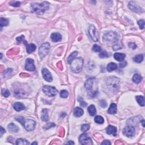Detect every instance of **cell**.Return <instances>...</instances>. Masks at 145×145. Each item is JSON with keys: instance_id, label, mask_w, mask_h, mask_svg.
Returning <instances> with one entry per match:
<instances>
[{"instance_id": "49", "label": "cell", "mask_w": 145, "mask_h": 145, "mask_svg": "<svg viewBox=\"0 0 145 145\" xmlns=\"http://www.w3.org/2000/svg\"><path fill=\"white\" fill-rule=\"evenodd\" d=\"M5 133V130L2 127H1V132H0V135L1 137H2V135H3V134Z\"/></svg>"}, {"instance_id": "46", "label": "cell", "mask_w": 145, "mask_h": 145, "mask_svg": "<svg viewBox=\"0 0 145 145\" xmlns=\"http://www.w3.org/2000/svg\"><path fill=\"white\" fill-rule=\"evenodd\" d=\"M126 65H127V62L126 61H122V62H121L119 65H120V67H125Z\"/></svg>"}, {"instance_id": "30", "label": "cell", "mask_w": 145, "mask_h": 145, "mask_svg": "<svg viewBox=\"0 0 145 145\" xmlns=\"http://www.w3.org/2000/svg\"><path fill=\"white\" fill-rule=\"evenodd\" d=\"M30 143L28 140L25 139L19 138L16 140V145H29Z\"/></svg>"}, {"instance_id": "47", "label": "cell", "mask_w": 145, "mask_h": 145, "mask_svg": "<svg viewBox=\"0 0 145 145\" xmlns=\"http://www.w3.org/2000/svg\"><path fill=\"white\" fill-rule=\"evenodd\" d=\"M121 48V47H120V45H114V46L113 47V49H114V51H117V50L118 49H120Z\"/></svg>"}, {"instance_id": "5", "label": "cell", "mask_w": 145, "mask_h": 145, "mask_svg": "<svg viewBox=\"0 0 145 145\" xmlns=\"http://www.w3.org/2000/svg\"><path fill=\"white\" fill-rule=\"evenodd\" d=\"M50 48H51V46H50L49 43H44L41 45L39 50V56H40L41 59L44 58L47 55L49 52Z\"/></svg>"}, {"instance_id": "26", "label": "cell", "mask_w": 145, "mask_h": 145, "mask_svg": "<svg viewBox=\"0 0 145 145\" xmlns=\"http://www.w3.org/2000/svg\"><path fill=\"white\" fill-rule=\"evenodd\" d=\"M132 79L134 83L138 84L140 83V82L142 81V77L139 74H135L134 75Z\"/></svg>"}, {"instance_id": "12", "label": "cell", "mask_w": 145, "mask_h": 145, "mask_svg": "<svg viewBox=\"0 0 145 145\" xmlns=\"http://www.w3.org/2000/svg\"><path fill=\"white\" fill-rule=\"evenodd\" d=\"M25 68L27 70L32 72L35 70V66L34 65V61L31 58H27L26 61Z\"/></svg>"}, {"instance_id": "34", "label": "cell", "mask_w": 145, "mask_h": 145, "mask_svg": "<svg viewBox=\"0 0 145 145\" xmlns=\"http://www.w3.org/2000/svg\"><path fill=\"white\" fill-rule=\"evenodd\" d=\"M16 121H18L19 122H20L22 126L23 125L24 122H25V118H24L23 117H22V116H18V117H16Z\"/></svg>"}, {"instance_id": "39", "label": "cell", "mask_w": 145, "mask_h": 145, "mask_svg": "<svg viewBox=\"0 0 145 145\" xmlns=\"http://www.w3.org/2000/svg\"><path fill=\"white\" fill-rule=\"evenodd\" d=\"M2 94L4 97H8L9 95H10V91L8 90H2Z\"/></svg>"}, {"instance_id": "48", "label": "cell", "mask_w": 145, "mask_h": 145, "mask_svg": "<svg viewBox=\"0 0 145 145\" xmlns=\"http://www.w3.org/2000/svg\"><path fill=\"white\" fill-rule=\"evenodd\" d=\"M102 145H111V143L108 140H105L102 143Z\"/></svg>"}, {"instance_id": "40", "label": "cell", "mask_w": 145, "mask_h": 145, "mask_svg": "<svg viewBox=\"0 0 145 145\" xmlns=\"http://www.w3.org/2000/svg\"><path fill=\"white\" fill-rule=\"evenodd\" d=\"M138 24L139 26L140 27V29H143L145 27V21L143 19H140L138 22Z\"/></svg>"}, {"instance_id": "50", "label": "cell", "mask_w": 145, "mask_h": 145, "mask_svg": "<svg viewBox=\"0 0 145 145\" xmlns=\"http://www.w3.org/2000/svg\"><path fill=\"white\" fill-rule=\"evenodd\" d=\"M66 144H72H72H74V143L73 142H72V141H69V142H68L66 143Z\"/></svg>"}, {"instance_id": "27", "label": "cell", "mask_w": 145, "mask_h": 145, "mask_svg": "<svg viewBox=\"0 0 145 145\" xmlns=\"http://www.w3.org/2000/svg\"><path fill=\"white\" fill-rule=\"evenodd\" d=\"M137 102L140 104V106H145V99L142 96H137L135 97Z\"/></svg>"}, {"instance_id": "42", "label": "cell", "mask_w": 145, "mask_h": 145, "mask_svg": "<svg viewBox=\"0 0 145 145\" xmlns=\"http://www.w3.org/2000/svg\"><path fill=\"white\" fill-rule=\"evenodd\" d=\"M10 5L14 7H18L20 6L21 3L18 1H12V2H10Z\"/></svg>"}, {"instance_id": "6", "label": "cell", "mask_w": 145, "mask_h": 145, "mask_svg": "<svg viewBox=\"0 0 145 145\" xmlns=\"http://www.w3.org/2000/svg\"><path fill=\"white\" fill-rule=\"evenodd\" d=\"M44 93L50 97L56 96L58 93V91L55 87L49 86H44L43 88Z\"/></svg>"}, {"instance_id": "8", "label": "cell", "mask_w": 145, "mask_h": 145, "mask_svg": "<svg viewBox=\"0 0 145 145\" xmlns=\"http://www.w3.org/2000/svg\"><path fill=\"white\" fill-rule=\"evenodd\" d=\"M79 142L82 145H93V141L91 139L87 134H82L80 135L79 138Z\"/></svg>"}, {"instance_id": "18", "label": "cell", "mask_w": 145, "mask_h": 145, "mask_svg": "<svg viewBox=\"0 0 145 145\" xmlns=\"http://www.w3.org/2000/svg\"><path fill=\"white\" fill-rule=\"evenodd\" d=\"M74 115L77 117H81L83 114V110L79 107H76L74 108L73 111Z\"/></svg>"}, {"instance_id": "45", "label": "cell", "mask_w": 145, "mask_h": 145, "mask_svg": "<svg viewBox=\"0 0 145 145\" xmlns=\"http://www.w3.org/2000/svg\"><path fill=\"white\" fill-rule=\"evenodd\" d=\"M128 45H129V47L131 48L132 49H135L137 48V45L134 43H129Z\"/></svg>"}, {"instance_id": "33", "label": "cell", "mask_w": 145, "mask_h": 145, "mask_svg": "<svg viewBox=\"0 0 145 145\" xmlns=\"http://www.w3.org/2000/svg\"><path fill=\"white\" fill-rule=\"evenodd\" d=\"M24 39H25V37H24V36H19V37H18L16 38V41H17V43H23V42L24 44H25L26 45V46L27 45V42L26 41H25V40H24Z\"/></svg>"}, {"instance_id": "2", "label": "cell", "mask_w": 145, "mask_h": 145, "mask_svg": "<svg viewBox=\"0 0 145 145\" xmlns=\"http://www.w3.org/2000/svg\"><path fill=\"white\" fill-rule=\"evenodd\" d=\"M103 40L107 44H113L119 40V35L115 32L110 31L104 35Z\"/></svg>"}, {"instance_id": "41", "label": "cell", "mask_w": 145, "mask_h": 145, "mask_svg": "<svg viewBox=\"0 0 145 145\" xmlns=\"http://www.w3.org/2000/svg\"><path fill=\"white\" fill-rule=\"evenodd\" d=\"M78 101H79L80 104H81V106H82L83 107H85L87 106V103H86L84 102V100L82 98H78Z\"/></svg>"}, {"instance_id": "31", "label": "cell", "mask_w": 145, "mask_h": 145, "mask_svg": "<svg viewBox=\"0 0 145 145\" xmlns=\"http://www.w3.org/2000/svg\"><path fill=\"white\" fill-rule=\"evenodd\" d=\"M143 60V54H138L134 57V61L137 63H140Z\"/></svg>"}, {"instance_id": "24", "label": "cell", "mask_w": 145, "mask_h": 145, "mask_svg": "<svg viewBox=\"0 0 145 145\" xmlns=\"http://www.w3.org/2000/svg\"><path fill=\"white\" fill-rule=\"evenodd\" d=\"M8 130L12 133H16L19 130V128L14 124L11 123L8 125Z\"/></svg>"}, {"instance_id": "7", "label": "cell", "mask_w": 145, "mask_h": 145, "mask_svg": "<svg viewBox=\"0 0 145 145\" xmlns=\"http://www.w3.org/2000/svg\"><path fill=\"white\" fill-rule=\"evenodd\" d=\"M36 122L34 120H31V119H27L25 120L24 124L23 126L25 127V128L27 131L34 130L36 126Z\"/></svg>"}, {"instance_id": "22", "label": "cell", "mask_w": 145, "mask_h": 145, "mask_svg": "<svg viewBox=\"0 0 145 145\" xmlns=\"http://www.w3.org/2000/svg\"><path fill=\"white\" fill-rule=\"evenodd\" d=\"M36 49V46L34 44H27L26 46L27 52L28 53H31L32 52H34Z\"/></svg>"}, {"instance_id": "1", "label": "cell", "mask_w": 145, "mask_h": 145, "mask_svg": "<svg viewBox=\"0 0 145 145\" xmlns=\"http://www.w3.org/2000/svg\"><path fill=\"white\" fill-rule=\"evenodd\" d=\"M49 4L47 1L42 2L41 4L39 3H32L31 4V9L33 12L37 14H43L45 11L49 9Z\"/></svg>"}, {"instance_id": "43", "label": "cell", "mask_w": 145, "mask_h": 145, "mask_svg": "<svg viewBox=\"0 0 145 145\" xmlns=\"http://www.w3.org/2000/svg\"><path fill=\"white\" fill-rule=\"evenodd\" d=\"M55 124H54V123H53V122H50V123H48L45 126H44V129H49V128H52V127H54L55 126Z\"/></svg>"}, {"instance_id": "13", "label": "cell", "mask_w": 145, "mask_h": 145, "mask_svg": "<svg viewBox=\"0 0 145 145\" xmlns=\"http://www.w3.org/2000/svg\"><path fill=\"white\" fill-rule=\"evenodd\" d=\"M42 75H43V77L45 81L47 82H51L52 81V77L51 74L50 73L49 71L48 70L47 68H43L42 69Z\"/></svg>"}, {"instance_id": "51", "label": "cell", "mask_w": 145, "mask_h": 145, "mask_svg": "<svg viewBox=\"0 0 145 145\" xmlns=\"http://www.w3.org/2000/svg\"><path fill=\"white\" fill-rule=\"evenodd\" d=\"M141 122H142V125H143V126L144 127L145 126V125H144V122H145V121H144V120H143L142 121H141Z\"/></svg>"}, {"instance_id": "4", "label": "cell", "mask_w": 145, "mask_h": 145, "mask_svg": "<svg viewBox=\"0 0 145 145\" xmlns=\"http://www.w3.org/2000/svg\"><path fill=\"white\" fill-rule=\"evenodd\" d=\"M83 66V60L81 57L75 58L70 63V69L72 72L78 73L82 70Z\"/></svg>"}, {"instance_id": "36", "label": "cell", "mask_w": 145, "mask_h": 145, "mask_svg": "<svg viewBox=\"0 0 145 145\" xmlns=\"http://www.w3.org/2000/svg\"><path fill=\"white\" fill-rule=\"evenodd\" d=\"M90 129V125L88 124H83L81 126V130L83 132H86Z\"/></svg>"}, {"instance_id": "38", "label": "cell", "mask_w": 145, "mask_h": 145, "mask_svg": "<svg viewBox=\"0 0 145 145\" xmlns=\"http://www.w3.org/2000/svg\"><path fill=\"white\" fill-rule=\"evenodd\" d=\"M93 51H94L95 52H100L102 51V48L100 46H99L98 45L95 44L93 45Z\"/></svg>"}, {"instance_id": "44", "label": "cell", "mask_w": 145, "mask_h": 145, "mask_svg": "<svg viewBox=\"0 0 145 145\" xmlns=\"http://www.w3.org/2000/svg\"><path fill=\"white\" fill-rule=\"evenodd\" d=\"M100 104L101 107H102L103 108H105L107 106V103L104 100H102L100 101Z\"/></svg>"}, {"instance_id": "35", "label": "cell", "mask_w": 145, "mask_h": 145, "mask_svg": "<svg viewBox=\"0 0 145 145\" xmlns=\"http://www.w3.org/2000/svg\"><path fill=\"white\" fill-rule=\"evenodd\" d=\"M69 95V93L66 90H62L60 93V96L62 98H66Z\"/></svg>"}, {"instance_id": "19", "label": "cell", "mask_w": 145, "mask_h": 145, "mask_svg": "<svg viewBox=\"0 0 145 145\" xmlns=\"http://www.w3.org/2000/svg\"><path fill=\"white\" fill-rule=\"evenodd\" d=\"M108 113L111 114H116L117 113V105L115 103H112L108 110Z\"/></svg>"}, {"instance_id": "21", "label": "cell", "mask_w": 145, "mask_h": 145, "mask_svg": "<svg viewBox=\"0 0 145 145\" xmlns=\"http://www.w3.org/2000/svg\"><path fill=\"white\" fill-rule=\"evenodd\" d=\"M41 120L44 121H48V110L47 109H43V111H42V114L41 116Z\"/></svg>"}, {"instance_id": "28", "label": "cell", "mask_w": 145, "mask_h": 145, "mask_svg": "<svg viewBox=\"0 0 145 145\" xmlns=\"http://www.w3.org/2000/svg\"><path fill=\"white\" fill-rule=\"evenodd\" d=\"M77 54H78V52H77V51H75V52H74L73 53H72L71 54L70 56H69V57H68L67 62L70 64V63H72V62L73 61V60L75 59V57H76Z\"/></svg>"}, {"instance_id": "20", "label": "cell", "mask_w": 145, "mask_h": 145, "mask_svg": "<svg viewBox=\"0 0 145 145\" xmlns=\"http://www.w3.org/2000/svg\"><path fill=\"white\" fill-rule=\"evenodd\" d=\"M114 58L118 61H122L125 58V54L121 53H116L114 54Z\"/></svg>"}, {"instance_id": "15", "label": "cell", "mask_w": 145, "mask_h": 145, "mask_svg": "<svg viewBox=\"0 0 145 145\" xmlns=\"http://www.w3.org/2000/svg\"><path fill=\"white\" fill-rule=\"evenodd\" d=\"M51 38L52 39V40L54 42H58L60 41V40H61L62 39V36L61 34L58 32H54L51 35Z\"/></svg>"}, {"instance_id": "14", "label": "cell", "mask_w": 145, "mask_h": 145, "mask_svg": "<svg viewBox=\"0 0 145 145\" xmlns=\"http://www.w3.org/2000/svg\"><path fill=\"white\" fill-rule=\"evenodd\" d=\"M106 132L108 134H112L113 135L116 136L117 135V128L115 126L109 125L106 129Z\"/></svg>"}, {"instance_id": "37", "label": "cell", "mask_w": 145, "mask_h": 145, "mask_svg": "<svg viewBox=\"0 0 145 145\" xmlns=\"http://www.w3.org/2000/svg\"><path fill=\"white\" fill-rule=\"evenodd\" d=\"M99 57H100V58H107V57H109V54L107 52H105V51H103L100 53L99 54Z\"/></svg>"}, {"instance_id": "25", "label": "cell", "mask_w": 145, "mask_h": 145, "mask_svg": "<svg viewBox=\"0 0 145 145\" xmlns=\"http://www.w3.org/2000/svg\"><path fill=\"white\" fill-rule=\"evenodd\" d=\"M88 111L89 114H90L91 116H95V114H96V108H95V105H93V104L90 105L88 108Z\"/></svg>"}, {"instance_id": "16", "label": "cell", "mask_w": 145, "mask_h": 145, "mask_svg": "<svg viewBox=\"0 0 145 145\" xmlns=\"http://www.w3.org/2000/svg\"><path fill=\"white\" fill-rule=\"evenodd\" d=\"M95 79L94 78H89L86 81L85 83H84V87L85 88L88 90H90L93 87V80Z\"/></svg>"}, {"instance_id": "11", "label": "cell", "mask_w": 145, "mask_h": 145, "mask_svg": "<svg viewBox=\"0 0 145 145\" xmlns=\"http://www.w3.org/2000/svg\"><path fill=\"white\" fill-rule=\"evenodd\" d=\"M129 7L131 10L135 13H142L143 11V9L134 1H131L129 3Z\"/></svg>"}, {"instance_id": "9", "label": "cell", "mask_w": 145, "mask_h": 145, "mask_svg": "<svg viewBox=\"0 0 145 145\" xmlns=\"http://www.w3.org/2000/svg\"><path fill=\"white\" fill-rule=\"evenodd\" d=\"M88 32L90 34V37H91L92 40L93 41H98V32L96 28H95V26L91 25L90 27L88 30Z\"/></svg>"}, {"instance_id": "3", "label": "cell", "mask_w": 145, "mask_h": 145, "mask_svg": "<svg viewBox=\"0 0 145 145\" xmlns=\"http://www.w3.org/2000/svg\"><path fill=\"white\" fill-rule=\"evenodd\" d=\"M107 85L111 91H117L120 88V80L116 77H111L107 79Z\"/></svg>"}, {"instance_id": "10", "label": "cell", "mask_w": 145, "mask_h": 145, "mask_svg": "<svg viewBox=\"0 0 145 145\" xmlns=\"http://www.w3.org/2000/svg\"><path fill=\"white\" fill-rule=\"evenodd\" d=\"M123 133L128 137H133L135 134V129L133 126H127L123 130Z\"/></svg>"}, {"instance_id": "17", "label": "cell", "mask_w": 145, "mask_h": 145, "mask_svg": "<svg viewBox=\"0 0 145 145\" xmlns=\"http://www.w3.org/2000/svg\"><path fill=\"white\" fill-rule=\"evenodd\" d=\"M14 108L16 110V111L19 112L22 111V110L25 109V107L22 103H21L20 102H16V103H14L13 105Z\"/></svg>"}, {"instance_id": "23", "label": "cell", "mask_w": 145, "mask_h": 145, "mask_svg": "<svg viewBox=\"0 0 145 145\" xmlns=\"http://www.w3.org/2000/svg\"><path fill=\"white\" fill-rule=\"evenodd\" d=\"M117 67V64L114 62H111L107 65V70L109 72H111L113 70H115Z\"/></svg>"}, {"instance_id": "52", "label": "cell", "mask_w": 145, "mask_h": 145, "mask_svg": "<svg viewBox=\"0 0 145 145\" xmlns=\"http://www.w3.org/2000/svg\"><path fill=\"white\" fill-rule=\"evenodd\" d=\"M32 145H34V144H36V145H37V142H34V143H32Z\"/></svg>"}, {"instance_id": "32", "label": "cell", "mask_w": 145, "mask_h": 145, "mask_svg": "<svg viewBox=\"0 0 145 145\" xmlns=\"http://www.w3.org/2000/svg\"><path fill=\"white\" fill-rule=\"evenodd\" d=\"M9 24V21L7 19L4 18H1L0 19V25H1V27L2 28L4 26H6Z\"/></svg>"}, {"instance_id": "29", "label": "cell", "mask_w": 145, "mask_h": 145, "mask_svg": "<svg viewBox=\"0 0 145 145\" xmlns=\"http://www.w3.org/2000/svg\"><path fill=\"white\" fill-rule=\"evenodd\" d=\"M94 121H95V122H96L97 124H102L104 123V119L102 116H96V117H95Z\"/></svg>"}]
</instances>
